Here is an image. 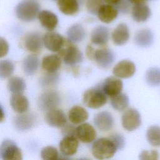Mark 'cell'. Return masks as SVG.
Wrapping results in <instances>:
<instances>
[{
    "label": "cell",
    "mask_w": 160,
    "mask_h": 160,
    "mask_svg": "<svg viewBox=\"0 0 160 160\" xmlns=\"http://www.w3.org/2000/svg\"><path fill=\"white\" fill-rule=\"evenodd\" d=\"M118 151L113 141L109 138H101L96 140L91 147V153L98 160H106L112 158Z\"/></svg>",
    "instance_id": "cell-1"
},
{
    "label": "cell",
    "mask_w": 160,
    "mask_h": 160,
    "mask_svg": "<svg viewBox=\"0 0 160 160\" xmlns=\"http://www.w3.org/2000/svg\"><path fill=\"white\" fill-rule=\"evenodd\" d=\"M40 7L38 0H21L15 7V14L19 20L31 22L38 18Z\"/></svg>",
    "instance_id": "cell-2"
},
{
    "label": "cell",
    "mask_w": 160,
    "mask_h": 160,
    "mask_svg": "<svg viewBox=\"0 0 160 160\" xmlns=\"http://www.w3.org/2000/svg\"><path fill=\"white\" fill-rule=\"evenodd\" d=\"M82 101L89 108L99 109L106 104L107 96L101 88H90L84 92Z\"/></svg>",
    "instance_id": "cell-3"
},
{
    "label": "cell",
    "mask_w": 160,
    "mask_h": 160,
    "mask_svg": "<svg viewBox=\"0 0 160 160\" xmlns=\"http://www.w3.org/2000/svg\"><path fill=\"white\" fill-rule=\"evenodd\" d=\"M61 96L58 92L54 90H47L38 98V106L41 111H48L57 108L61 103Z\"/></svg>",
    "instance_id": "cell-4"
},
{
    "label": "cell",
    "mask_w": 160,
    "mask_h": 160,
    "mask_svg": "<svg viewBox=\"0 0 160 160\" xmlns=\"http://www.w3.org/2000/svg\"><path fill=\"white\" fill-rule=\"evenodd\" d=\"M1 160H22V153L20 148L11 139L4 140L0 147Z\"/></svg>",
    "instance_id": "cell-5"
},
{
    "label": "cell",
    "mask_w": 160,
    "mask_h": 160,
    "mask_svg": "<svg viewBox=\"0 0 160 160\" xmlns=\"http://www.w3.org/2000/svg\"><path fill=\"white\" fill-rule=\"evenodd\" d=\"M59 56L62 59L64 64L71 66H74L81 63L83 59L82 52L69 41L67 47L59 51Z\"/></svg>",
    "instance_id": "cell-6"
},
{
    "label": "cell",
    "mask_w": 160,
    "mask_h": 160,
    "mask_svg": "<svg viewBox=\"0 0 160 160\" xmlns=\"http://www.w3.org/2000/svg\"><path fill=\"white\" fill-rule=\"evenodd\" d=\"M141 124V118L139 111L134 108L126 109L121 117L122 128L128 131L137 129Z\"/></svg>",
    "instance_id": "cell-7"
},
{
    "label": "cell",
    "mask_w": 160,
    "mask_h": 160,
    "mask_svg": "<svg viewBox=\"0 0 160 160\" xmlns=\"http://www.w3.org/2000/svg\"><path fill=\"white\" fill-rule=\"evenodd\" d=\"M115 59L113 51L105 47H102L95 50L94 61L98 66L102 69H107L111 66Z\"/></svg>",
    "instance_id": "cell-8"
},
{
    "label": "cell",
    "mask_w": 160,
    "mask_h": 160,
    "mask_svg": "<svg viewBox=\"0 0 160 160\" xmlns=\"http://www.w3.org/2000/svg\"><path fill=\"white\" fill-rule=\"evenodd\" d=\"M44 46L51 52H59L66 43V39L60 34L49 31L42 36Z\"/></svg>",
    "instance_id": "cell-9"
},
{
    "label": "cell",
    "mask_w": 160,
    "mask_h": 160,
    "mask_svg": "<svg viewBox=\"0 0 160 160\" xmlns=\"http://www.w3.org/2000/svg\"><path fill=\"white\" fill-rule=\"evenodd\" d=\"M136 72V66L130 60L124 59L118 62L112 69L114 76L120 79H128L132 77Z\"/></svg>",
    "instance_id": "cell-10"
},
{
    "label": "cell",
    "mask_w": 160,
    "mask_h": 160,
    "mask_svg": "<svg viewBox=\"0 0 160 160\" xmlns=\"http://www.w3.org/2000/svg\"><path fill=\"white\" fill-rule=\"evenodd\" d=\"M46 122L53 128H62L67 122V118L64 111L60 109L55 108L46 112L44 115Z\"/></svg>",
    "instance_id": "cell-11"
},
{
    "label": "cell",
    "mask_w": 160,
    "mask_h": 160,
    "mask_svg": "<svg viewBox=\"0 0 160 160\" xmlns=\"http://www.w3.org/2000/svg\"><path fill=\"white\" fill-rule=\"evenodd\" d=\"M95 126L101 131L107 132L111 130L114 124V118L111 112L102 111L95 114L93 118Z\"/></svg>",
    "instance_id": "cell-12"
},
{
    "label": "cell",
    "mask_w": 160,
    "mask_h": 160,
    "mask_svg": "<svg viewBox=\"0 0 160 160\" xmlns=\"http://www.w3.org/2000/svg\"><path fill=\"white\" fill-rule=\"evenodd\" d=\"M122 88L123 84L121 79L114 76L108 77L101 86L106 95L111 98L121 93Z\"/></svg>",
    "instance_id": "cell-13"
},
{
    "label": "cell",
    "mask_w": 160,
    "mask_h": 160,
    "mask_svg": "<svg viewBox=\"0 0 160 160\" xmlns=\"http://www.w3.org/2000/svg\"><path fill=\"white\" fill-rule=\"evenodd\" d=\"M36 122V118L32 113H23L15 116L13 119L14 128L19 131H26L32 128Z\"/></svg>",
    "instance_id": "cell-14"
},
{
    "label": "cell",
    "mask_w": 160,
    "mask_h": 160,
    "mask_svg": "<svg viewBox=\"0 0 160 160\" xmlns=\"http://www.w3.org/2000/svg\"><path fill=\"white\" fill-rule=\"evenodd\" d=\"M75 135L76 138L83 143H90L96 138V130L89 123L84 122L76 128Z\"/></svg>",
    "instance_id": "cell-15"
},
{
    "label": "cell",
    "mask_w": 160,
    "mask_h": 160,
    "mask_svg": "<svg viewBox=\"0 0 160 160\" xmlns=\"http://www.w3.org/2000/svg\"><path fill=\"white\" fill-rule=\"evenodd\" d=\"M79 141L76 136H65L59 142V150L66 156L74 155L78 149Z\"/></svg>",
    "instance_id": "cell-16"
},
{
    "label": "cell",
    "mask_w": 160,
    "mask_h": 160,
    "mask_svg": "<svg viewBox=\"0 0 160 160\" xmlns=\"http://www.w3.org/2000/svg\"><path fill=\"white\" fill-rule=\"evenodd\" d=\"M26 49L31 52H39L41 51L43 44L42 37L36 32L28 33L24 39Z\"/></svg>",
    "instance_id": "cell-17"
},
{
    "label": "cell",
    "mask_w": 160,
    "mask_h": 160,
    "mask_svg": "<svg viewBox=\"0 0 160 160\" xmlns=\"http://www.w3.org/2000/svg\"><path fill=\"white\" fill-rule=\"evenodd\" d=\"M38 19L41 26L49 31H52L58 26V16L49 10H42L39 12Z\"/></svg>",
    "instance_id": "cell-18"
},
{
    "label": "cell",
    "mask_w": 160,
    "mask_h": 160,
    "mask_svg": "<svg viewBox=\"0 0 160 160\" xmlns=\"http://www.w3.org/2000/svg\"><path fill=\"white\" fill-rule=\"evenodd\" d=\"M129 30L125 23L119 24L111 32V39L113 43L117 46L126 44L129 39Z\"/></svg>",
    "instance_id": "cell-19"
},
{
    "label": "cell",
    "mask_w": 160,
    "mask_h": 160,
    "mask_svg": "<svg viewBox=\"0 0 160 160\" xmlns=\"http://www.w3.org/2000/svg\"><path fill=\"white\" fill-rule=\"evenodd\" d=\"M91 42L98 46H104L107 44L109 39V29L102 25L95 27L90 35Z\"/></svg>",
    "instance_id": "cell-20"
},
{
    "label": "cell",
    "mask_w": 160,
    "mask_h": 160,
    "mask_svg": "<svg viewBox=\"0 0 160 160\" xmlns=\"http://www.w3.org/2000/svg\"><path fill=\"white\" fill-rule=\"evenodd\" d=\"M69 121L73 124L80 125L84 123L89 118L87 110L80 106H74L68 111V114Z\"/></svg>",
    "instance_id": "cell-21"
},
{
    "label": "cell",
    "mask_w": 160,
    "mask_h": 160,
    "mask_svg": "<svg viewBox=\"0 0 160 160\" xmlns=\"http://www.w3.org/2000/svg\"><path fill=\"white\" fill-rule=\"evenodd\" d=\"M10 104L12 109L19 114L26 113L29 106L28 98L21 93L12 94L10 98Z\"/></svg>",
    "instance_id": "cell-22"
},
{
    "label": "cell",
    "mask_w": 160,
    "mask_h": 160,
    "mask_svg": "<svg viewBox=\"0 0 160 160\" xmlns=\"http://www.w3.org/2000/svg\"><path fill=\"white\" fill-rule=\"evenodd\" d=\"M118 13L119 11L114 6L103 4L99 8L97 16L101 22L108 24L116 19Z\"/></svg>",
    "instance_id": "cell-23"
},
{
    "label": "cell",
    "mask_w": 160,
    "mask_h": 160,
    "mask_svg": "<svg viewBox=\"0 0 160 160\" xmlns=\"http://www.w3.org/2000/svg\"><path fill=\"white\" fill-rule=\"evenodd\" d=\"M61 65V58L57 54H49L43 57L41 68L46 72H57Z\"/></svg>",
    "instance_id": "cell-24"
},
{
    "label": "cell",
    "mask_w": 160,
    "mask_h": 160,
    "mask_svg": "<svg viewBox=\"0 0 160 160\" xmlns=\"http://www.w3.org/2000/svg\"><path fill=\"white\" fill-rule=\"evenodd\" d=\"M86 30L84 26L79 23L71 25L67 31V38L72 43H79L82 42L86 37Z\"/></svg>",
    "instance_id": "cell-25"
},
{
    "label": "cell",
    "mask_w": 160,
    "mask_h": 160,
    "mask_svg": "<svg viewBox=\"0 0 160 160\" xmlns=\"http://www.w3.org/2000/svg\"><path fill=\"white\" fill-rule=\"evenodd\" d=\"M132 18L136 22L146 21L151 16V10L145 3L134 4L131 9Z\"/></svg>",
    "instance_id": "cell-26"
},
{
    "label": "cell",
    "mask_w": 160,
    "mask_h": 160,
    "mask_svg": "<svg viewBox=\"0 0 160 160\" xmlns=\"http://www.w3.org/2000/svg\"><path fill=\"white\" fill-rule=\"evenodd\" d=\"M39 64L40 61L38 57L34 54H29L22 61V71L27 76L34 75L38 70Z\"/></svg>",
    "instance_id": "cell-27"
},
{
    "label": "cell",
    "mask_w": 160,
    "mask_h": 160,
    "mask_svg": "<svg viewBox=\"0 0 160 160\" xmlns=\"http://www.w3.org/2000/svg\"><path fill=\"white\" fill-rule=\"evenodd\" d=\"M57 6L62 14L68 16L76 14L79 9L78 0H58Z\"/></svg>",
    "instance_id": "cell-28"
},
{
    "label": "cell",
    "mask_w": 160,
    "mask_h": 160,
    "mask_svg": "<svg viewBox=\"0 0 160 160\" xmlns=\"http://www.w3.org/2000/svg\"><path fill=\"white\" fill-rule=\"evenodd\" d=\"M154 40L152 31L149 29H141L137 32L134 36V42L141 48H148L150 46Z\"/></svg>",
    "instance_id": "cell-29"
},
{
    "label": "cell",
    "mask_w": 160,
    "mask_h": 160,
    "mask_svg": "<svg viewBox=\"0 0 160 160\" xmlns=\"http://www.w3.org/2000/svg\"><path fill=\"white\" fill-rule=\"evenodd\" d=\"M26 87V81L21 77L13 76L8 79L7 88L12 94H22Z\"/></svg>",
    "instance_id": "cell-30"
},
{
    "label": "cell",
    "mask_w": 160,
    "mask_h": 160,
    "mask_svg": "<svg viewBox=\"0 0 160 160\" xmlns=\"http://www.w3.org/2000/svg\"><path fill=\"white\" fill-rule=\"evenodd\" d=\"M129 101L128 96L124 93H120L111 98V105L114 109L118 111L126 109L129 105Z\"/></svg>",
    "instance_id": "cell-31"
},
{
    "label": "cell",
    "mask_w": 160,
    "mask_h": 160,
    "mask_svg": "<svg viewBox=\"0 0 160 160\" xmlns=\"http://www.w3.org/2000/svg\"><path fill=\"white\" fill-rule=\"evenodd\" d=\"M146 138L150 144L153 146H160V127L150 126L146 132Z\"/></svg>",
    "instance_id": "cell-32"
},
{
    "label": "cell",
    "mask_w": 160,
    "mask_h": 160,
    "mask_svg": "<svg viewBox=\"0 0 160 160\" xmlns=\"http://www.w3.org/2000/svg\"><path fill=\"white\" fill-rule=\"evenodd\" d=\"M146 81L151 86H157L160 84V69L157 68H149L146 73Z\"/></svg>",
    "instance_id": "cell-33"
},
{
    "label": "cell",
    "mask_w": 160,
    "mask_h": 160,
    "mask_svg": "<svg viewBox=\"0 0 160 160\" xmlns=\"http://www.w3.org/2000/svg\"><path fill=\"white\" fill-rule=\"evenodd\" d=\"M14 71V65L11 61L1 60L0 62V78L6 79L10 78Z\"/></svg>",
    "instance_id": "cell-34"
},
{
    "label": "cell",
    "mask_w": 160,
    "mask_h": 160,
    "mask_svg": "<svg viewBox=\"0 0 160 160\" xmlns=\"http://www.w3.org/2000/svg\"><path fill=\"white\" fill-rule=\"evenodd\" d=\"M40 156L42 160H58L59 152L55 147L52 146H46L42 148Z\"/></svg>",
    "instance_id": "cell-35"
},
{
    "label": "cell",
    "mask_w": 160,
    "mask_h": 160,
    "mask_svg": "<svg viewBox=\"0 0 160 160\" xmlns=\"http://www.w3.org/2000/svg\"><path fill=\"white\" fill-rule=\"evenodd\" d=\"M59 80L57 72H46L39 79V84L42 88L51 87L56 84Z\"/></svg>",
    "instance_id": "cell-36"
},
{
    "label": "cell",
    "mask_w": 160,
    "mask_h": 160,
    "mask_svg": "<svg viewBox=\"0 0 160 160\" xmlns=\"http://www.w3.org/2000/svg\"><path fill=\"white\" fill-rule=\"evenodd\" d=\"M103 0H86V7L87 11L91 14H98L101 6L103 4Z\"/></svg>",
    "instance_id": "cell-37"
},
{
    "label": "cell",
    "mask_w": 160,
    "mask_h": 160,
    "mask_svg": "<svg viewBox=\"0 0 160 160\" xmlns=\"http://www.w3.org/2000/svg\"><path fill=\"white\" fill-rule=\"evenodd\" d=\"M139 160H159V154L156 150H143L139 155Z\"/></svg>",
    "instance_id": "cell-38"
},
{
    "label": "cell",
    "mask_w": 160,
    "mask_h": 160,
    "mask_svg": "<svg viewBox=\"0 0 160 160\" xmlns=\"http://www.w3.org/2000/svg\"><path fill=\"white\" fill-rule=\"evenodd\" d=\"M114 142L118 150H121L124 148L126 144L124 137L119 133H113L109 136Z\"/></svg>",
    "instance_id": "cell-39"
},
{
    "label": "cell",
    "mask_w": 160,
    "mask_h": 160,
    "mask_svg": "<svg viewBox=\"0 0 160 160\" xmlns=\"http://www.w3.org/2000/svg\"><path fill=\"white\" fill-rule=\"evenodd\" d=\"M131 2L129 0H121L115 7L119 12L123 14H126L129 12L131 9Z\"/></svg>",
    "instance_id": "cell-40"
},
{
    "label": "cell",
    "mask_w": 160,
    "mask_h": 160,
    "mask_svg": "<svg viewBox=\"0 0 160 160\" xmlns=\"http://www.w3.org/2000/svg\"><path fill=\"white\" fill-rule=\"evenodd\" d=\"M9 49L8 42L2 37L0 38V56L2 58L7 55Z\"/></svg>",
    "instance_id": "cell-41"
},
{
    "label": "cell",
    "mask_w": 160,
    "mask_h": 160,
    "mask_svg": "<svg viewBox=\"0 0 160 160\" xmlns=\"http://www.w3.org/2000/svg\"><path fill=\"white\" fill-rule=\"evenodd\" d=\"M62 133L65 136H76V128L72 125H65L62 128Z\"/></svg>",
    "instance_id": "cell-42"
},
{
    "label": "cell",
    "mask_w": 160,
    "mask_h": 160,
    "mask_svg": "<svg viewBox=\"0 0 160 160\" xmlns=\"http://www.w3.org/2000/svg\"><path fill=\"white\" fill-rule=\"evenodd\" d=\"M95 50L91 45H88L86 49V54L89 59L94 60Z\"/></svg>",
    "instance_id": "cell-43"
},
{
    "label": "cell",
    "mask_w": 160,
    "mask_h": 160,
    "mask_svg": "<svg viewBox=\"0 0 160 160\" xmlns=\"http://www.w3.org/2000/svg\"><path fill=\"white\" fill-rule=\"evenodd\" d=\"M105 2H106V4H111L112 6H116L117 5L121 0H103Z\"/></svg>",
    "instance_id": "cell-44"
},
{
    "label": "cell",
    "mask_w": 160,
    "mask_h": 160,
    "mask_svg": "<svg viewBox=\"0 0 160 160\" xmlns=\"http://www.w3.org/2000/svg\"><path fill=\"white\" fill-rule=\"evenodd\" d=\"M131 4H142L144 3L146 0H129Z\"/></svg>",
    "instance_id": "cell-45"
},
{
    "label": "cell",
    "mask_w": 160,
    "mask_h": 160,
    "mask_svg": "<svg viewBox=\"0 0 160 160\" xmlns=\"http://www.w3.org/2000/svg\"><path fill=\"white\" fill-rule=\"evenodd\" d=\"M4 118H5V115L4 114V109L2 105H1V122H2Z\"/></svg>",
    "instance_id": "cell-46"
},
{
    "label": "cell",
    "mask_w": 160,
    "mask_h": 160,
    "mask_svg": "<svg viewBox=\"0 0 160 160\" xmlns=\"http://www.w3.org/2000/svg\"><path fill=\"white\" fill-rule=\"evenodd\" d=\"M58 160H66V159H58Z\"/></svg>",
    "instance_id": "cell-47"
},
{
    "label": "cell",
    "mask_w": 160,
    "mask_h": 160,
    "mask_svg": "<svg viewBox=\"0 0 160 160\" xmlns=\"http://www.w3.org/2000/svg\"><path fill=\"white\" fill-rule=\"evenodd\" d=\"M84 160H85V159H84Z\"/></svg>",
    "instance_id": "cell-48"
}]
</instances>
